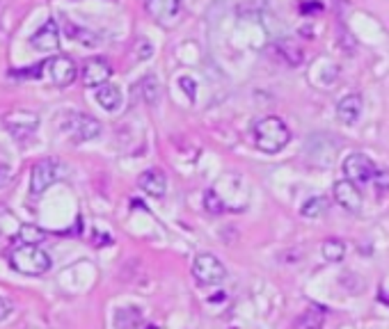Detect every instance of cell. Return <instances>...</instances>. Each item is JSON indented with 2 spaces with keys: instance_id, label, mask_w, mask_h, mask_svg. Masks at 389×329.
I'll return each instance as SVG.
<instances>
[{
  "instance_id": "obj_1",
  "label": "cell",
  "mask_w": 389,
  "mask_h": 329,
  "mask_svg": "<svg viewBox=\"0 0 389 329\" xmlns=\"http://www.w3.org/2000/svg\"><path fill=\"white\" fill-rule=\"evenodd\" d=\"M254 140H256V149H261L264 153H277L289 145L291 133L282 119L270 115L256 122Z\"/></svg>"
},
{
  "instance_id": "obj_2",
  "label": "cell",
  "mask_w": 389,
  "mask_h": 329,
  "mask_svg": "<svg viewBox=\"0 0 389 329\" xmlns=\"http://www.w3.org/2000/svg\"><path fill=\"white\" fill-rule=\"evenodd\" d=\"M12 268L21 274H44L51 268V258L44 249H39L37 245H24L12 251Z\"/></svg>"
},
{
  "instance_id": "obj_3",
  "label": "cell",
  "mask_w": 389,
  "mask_h": 329,
  "mask_svg": "<svg viewBox=\"0 0 389 329\" xmlns=\"http://www.w3.org/2000/svg\"><path fill=\"white\" fill-rule=\"evenodd\" d=\"M192 274L202 286H218V283H222V279L227 277V270L218 256L199 254L192 263Z\"/></svg>"
},
{
  "instance_id": "obj_4",
  "label": "cell",
  "mask_w": 389,
  "mask_h": 329,
  "mask_svg": "<svg viewBox=\"0 0 389 329\" xmlns=\"http://www.w3.org/2000/svg\"><path fill=\"white\" fill-rule=\"evenodd\" d=\"M343 174L346 179L360 188V185H369L373 181L375 164L366 153H351V156L343 160Z\"/></svg>"
},
{
  "instance_id": "obj_5",
  "label": "cell",
  "mask_w": 389,
  "mask_h": 329,
  "mask_svg": "<svg viewBox=\"0 0 389 329\" xmlns=\"http://www.w3.org/2000/svg\"><path fill=\"white\" fill-rule=\"evenodd\" d=\"M41 69H44L46 78L56 87H69L76 80V75H78L73 60L64 58V55H56V58L41 62Z\"/></svg>"
},
{
  "instance_id": "obj_6",
  "label": "cell",
  "mask_w": 389,
  "mask_h": 329,
  "mask_svg": "<svg viewBox=\"0 0 389 329\" xmlns=\"http://www.w3.org/2000/svg\"><path fill=\"white\" fill-rule=\"evenodd\" d=\"M64 130H67L76 142H88V140L99 137L101 124L90 115L71 113V115H67V119H64Z\"/></svg>"
},
{
  "instance_id": "obj_7",
  "label": "cell",
  "mask_w": 389,
  "mask_h": 329,
  "mask_svg": "<svg viewBox=\"0 0 389 329\" xmlns=\"http://www.w3.org/2000/svg\"><path fill=\"white\" fill-rule=\"evenodd\" d=\"M60 177V162L56 160H41L32 167V177H30V192L32 194H41L46 192L53 183Z\"/></svg>"
},
{
  "instance_id": "obj_8",
  "label": "cell",
  "mask_w": 389,
  "mask_h": 329,
  "mask_svg": "<svg viewBox=\"0 0 389 329\" xmlns=\"http://www.w3.org/2000/svg\"><path fill=\"white\" fill-rule=\"evenodd\" d=\"M151 19L160 26H172L179 16L181 0H147L145 3Z\"/></svg>"
},
{
  "instance_id": "obj_9",
  "label": "cell",
  "mask_w": 389,
  "mask_h": 329,
  "mask_svg": "<svg viewBox=\"0 0 389 329\" xmlns=\"http://www.w3.org/2000/svg\"><path fill=\"white\" fill-rule=\"evenodd\" d=\"M110 75H113V67H110V62L103 58H90L83 67L85 87H101L108 83Z\"/></svg>"
},
{
  "instance_id": "obj_10",
  "label": "cell",
  "mask_w": 389,
  "mask_h": 329,
  "mask_svg": "<svg viewBox=\"0 0 389 329\" xmlns=\"http://www.w3.org/2000/svg\"><path fill=\"white\" fill-rule=\"evenodd\" d=\"M32 48H37L41 53H51L60 48V32H58V24L53 19H48L44 26H41L35 35L30 37Z\"/></svg>"
},
{
  "instance_id": "obj_11",
  "label": "cell",
  "mask_w": 389,
  "mask_h": 329,
  "mask_svg": "<svg viewBox=\"0 0 389 329\" xmlns=\"http://www.w3.org/2000/svg\"><path fill=\"white\" fill-rule=\"evenodd\" d=\"M334 202H337L341 208H346V211L358 213L362 208V194L358 190V185L346 179L334 185Z\"/></svg>"
},
{
  "instance_id": "obj_12",
  "label": "cell",
  "mask_w": 389,
  "mask_h": 329,
  "mask_svg": "<svg viewBox=\"0 0 389 329\" xmlns=\"http://www.w3.org/2000/svg\"><path fill=\"white\" fill-rule=\"evenodd\" d=\"M138 185L142 188L149 197H163L165 190H167V177H165V172H160L156 167H151L147 172L140 174V179H138Z\"/></svg>"
},
{
  "instance_id": "obj_13",
  "label": "cell",
  "mask_w": 389,
  "mask_h": 329,
  "mask_svg": "<svg viewBox=\"0 0 389 329\" xmlns=\"http://www.w3.org/2000/svg\"><path fill=\"white\" fill-rule=\"evenodd\" d=\"M5 124L9 128V133H14L16 137H26L37 128V117L24 113V110H14L12 115L5 117Z\"/></svg>"
},
{
  "instance_id": "obj_14",
  "label": "cell",
  "mask_w": 389,
  "mask_h": 329,
  "mask_svg": "<svg viewBox=\"0 0 389 329\" xmlns=\"http://www.w3.org/2000/svg\"><path fill=\"white\" fill-rule=\"evenodd\" d=\"M360 115H362V96L360 94H346L339 101V105H337L339 122L346 124V126H351V124L358 122Z\"/></svg>"
},
{
  "instance_id": "obj_15",
  "label": "cell",
  "mask_w": 389,
  "mask_h": 329,
  "mask_svg": "<svg viewBox=\"0 0 389 329\" xmlns=\"http://www.w3.org/2000/svg\"><path fill=\"white\" fill-rule=\"evenodd\" d=\"M96 101H99V105L103 110H108V113H117V110L122 108V92L117 85H101L96 87Z\"/></svg>"
},
{
  "instance_id": "obj_16",
  "label": "cell",
  "mask_w": 389,
  "mask_h": 329,
  "mask_svg": "<svg viewBox=\"0 0 389 329\" xmlns=\"http://www.w3.org/2000/svg\"><path fill=\"white\" fill-rule=\"evenodd\" d=\"M328 204H330L328 197H323V194L309 197V199L305 202V206L300 208V213H302V217H321L323 213H326Z\"/></svg>"
},
{
  "instance_id": "obj_17",
  "label": "cell",
  "mask_w": 389,
  "mask_h": 329,
  "mask_svg": "<svg viewBox=\"0 0 389 329\" xmlns=\"http://www.w3.org/2000/svg\"><path fill=\"white\" fill-rule=\"evenodd\" d=\"M323 256L330 263H339L346 256V245L339 238H328L326 243H323Z\"/></svg>"
},
{
  "instance_id": "obj_18",
  "label": "cell",
  "mask_w": 389,
  "mask_h": 329,
  "mask_svg": "<svg viewBox=\"0 0 389 329\" xmlns=\"http://www.w3.org/2000/svg\"><path fill=\"white\" fill-rule=\"evenodd\" d=\"M19 238L24 240V245H39L46 240V231L44 229H39L37 224H24L19 231Z\"/></svg>"
},
{
  "instance_id": "obj_19",
  "label": "cell",
  "mask_w": 389,
  "mask_h": 329,
  "mask_svg": "<svg viewBox=\"0 0 389 329\" xmlns=\"http://www.w3.org/2000/svg\"><path fill=\"white\" fill-rule=\"evenodd\" d=\"M323 323H326V313H323V309H309L305 315L298 320V329H321Z\"/></svg>"
},
{
  "instance_id": "obj_20",
  "label": "cell",
  "mask_w": 389,
  "mask_h": 329,
  "mask_svg": "<svg viewBox=\"0 0 389 329\" xmlns=\"http://www.w3.org/2000/svg\"><path fill=\"white\" fill-rule=\"evenodd\" d=\"M204 208H207L209 213L213 215H220L227 211V204L222 199V194H218L213 188H209L207 192H204Z\"/></svg>"
},
{
  "instance_id": "obj_21",
  "label": "cell",
  "mask_w": 389,
  "mask_h": 329,
  "mask_svg": "<svg viewBox=\"0 0 389 329\" xmlns=\"http://www.w3.org/2000/svg\"><path fill=\"white\" fill-rule=\"evenodd\" d=\"M140 87H142V96L147 103H156L158 101V94H160V85H158V78L156 75H145L142 80H140Z\"/></svg>"
},
{
  "instance_id": "obj_22",
  "label": "cell",
  "mask_w": 389,
  "mask_h": 329,
  "mask_svg": "<svg viewBox=\"0 0 389 329\" xmlns=\"http://www.w3.org/2000/svg\"><path fill=\"white\" fill-rule=\"evenodd\" d=\"M371 183L380 192H387L389 190V169H375V177H373Z\"/></svg>"
},
{
  "instance_id": "obj_23",
  "label": "cell",
  "mask_w": 389,
  "mask_h": 329,
  "mask_svg": "<svg viewBox=\"0 0 389 329\" xmlns=\"http://www.w3.org/2000/svg\"><path fill=\"white\" fill-rule=\"evenodd\" d=\"M12 311H14V304L5 298H0V323L7 320V318L12 315Z\"/></svg>"
},
{
  "instance_id": "obj_24",
  "label": "cell",
  "mask_w": 389,
  "mask_h": 329,
  "mask_svg": "<svg viewBox=\"0 0 389 329\" xmlns=\"http://www.w3.org/2000/svg\"><path fill=\"white\" fill-rule=\"evenodd\" d=\"M9 177H12V169H9L7 164H0V188H5Z\"/></svg>"
},
{
  "instance_id": "obj_25",
  "label": "cell",
  "mask_w": 389,
  "mask_h": 329,
  "mask_svg": "<svg viewBox=\"0 0 389 329\" xmlns=\"http://www.w3.org/2000/svg\"><path fill=\"white\" fill-rule=\"evenodd\" d=\"M179 83H181L183 90H188V96L194 98V83H192V78H188V75H186V78H181Z\"/></svg>"
}]
</instances>
